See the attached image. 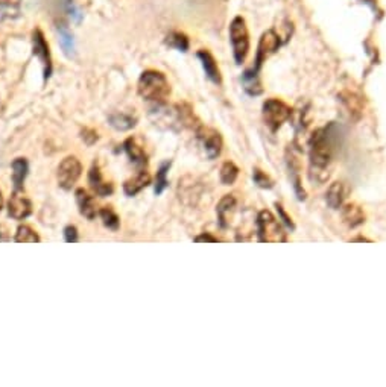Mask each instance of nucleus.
Here are the masks:
<instances>
[{
	"instance_id": "obj_1",
	"label": "nucleus",
	"mask_w": 386,
	"mask_h": 387,
	"mask_svg": "<svg viewBox=\"0 0 386 387\" xmlns=\"http://www.w3.org/2000/svg\"><path fill=\"white\" fill-rule=\"evenodd\" d=\"M335 155V140L331 134V128H321L315 131L311 138V158L312 170H316V173L322 172L329 167V164L333 160Z\"/></svg>"
},
{
	"instance_id": "obj_2",
	"label": "nucleus",
	"mask_w": 386,
	"mask_h": 387,
	"mask_svg": "<svg viewBox=\"0 0 386 387\" xmlns=\"http://www.w3.org/2000/svg\"><path fill=\"white\" fill-rule=\"evenodd\" d=\"M138 95L149 102L163 104L171 95V85L166 76L157 70H146L142 73L137 85Z\"/></svg>"
},
{
	"instance_id": "obj_3",
	"label": "nucleus",
	"mask_w": 386,
	"mask_h": 387,
	"mask_svg": "<svg viewBox=\"0 0 386 387\" xmlns=\"http://www.w3.org/2000/svg\"><path fill=\"white\" fill-rule=\"evenodd\" d=\"M280 220V219H279ZM277 220L271 211H260L257 216V234L259 242L266 243H280L286 242V232H284L282 223Z\"/></svg>"
},
{
	"instance_id": "obj_4",
	"label": "nucleus",
	"mask_w": 386,
	"mask_h": 387,
	"mask_svg": "<svg viewBox=\"0 0 386 387\" xmlns=\"http://www.w3.org/2000/svg\"><path fill=\"white\" fill-rule=\"evenodd\" d=\"M230 41L237 64H243L250 53V34L246 21L242 17L233 19L230 25Z\"/></svg>"
},
{
	"instance_id": "obj_5",
	"label": "nucleus",
	"mask_w": 386,
	"mask_h": 387,
	"mask_svg": "<svg viewBox=\"0 0 386 387\" xmlns=\"http://www.w3.org/2000/svg\"><path fill=\"white\" fill-rule=\"evenodd\" d=\"M292 115L291 106L286 105L280 99H268L264 104V120L265 125L275 133L279 131L284 123H286Z\"/></svg>"
},
{
	"instance_id": "obj_6",
	"label": "nucleus",
	"mask_w": 386,
	"mask_h": 387,
	"mask_svg": "<svg viewBox=\"0 0 386 387\" xmlns=\"http://www.w3.org/2000/svg\"><path fill=\"white\" fill-rule=\"evenodd\" d=\"M195 131H196L198 140L201 142V144H203L207 157L210 160L219 157L222 152L223 142H222V137L218 131L213 128H208V126H203V125H199Z\"/></svg>"
},
{
	"instance_id": "obj_7",
	"label": "nucleus",
	"mask_w": 386,
	"mask_h": 387,
	"mask_svg": "<svg viewBox=\"0 0 386 387\" xmlns=\"http://www.w3.org/2000/svg\"><path fill=\"white\" fill-rule=\"evenodd\" d=\"M82 166L76 157H67L58 167V182L64 190H71L76 181L80 180Z\"/></svg>"
},
{
	"instance_id": "obj_8",
	"label": "nucleus",
	"mask_w": 386,
	"mask_h": 387,
	"mask_svg": "<svg viewBox=\"0 0 386 387\" xmlns=\"http://www.w3.org/2000/svg\"><path fill=\"white\" fill-rule=\"evenodd\" d=\"M280 48V37L275 34V30H266V32L261 35L260 41H259V48H257V58H256V70L257 72L259 68L261 67V64L265 63V61L274 55V53L279 50Z\"/></svg>"
},
{
	"instance_id": "obj_9",
	"label": "nucleus",
	"mask_w": 386,
	"mask_h": 387,
	"mask_svg": "<svg viewBox=\"0 0 386 387\" xmlns=\"http://www.w3.org/2000/svg\"><path fill=\"white\" fill-rule=\"evenodd\" d=\"M33 49L34 55L42 61L43 68H44V79H49L52 73V61H50V52H49V44L46 43L44 35L40 29L34 30L33 35Z\"/></svg>"
},
{
	"instance_id": "obj_10",
	"label": "nucleus",
	"mask_w": 386,
	"mask_h": 387,
	"mask_svg": "<svg viewBox=\"0 0 386 387\" xmlns=\"http://www.w3.org/2000/svg\"><path fill=\"white\" fill-rule=\"evenodd\" d=\"M8 213H10L12 219H26L33 213V204H30V200L26 196L21 195L20 190H15L10 202H8Z\"/></svg>"
},
{
	"instance_id": "obj_11",
	"label": "nucleus",
	"mask_w": 386,
	"mask_h": 387,
	"mask_svg": "<svg viewBox=\"0 0 386 387\" xmlns=\"http://www.w3.org/2000/svg\"><path fill=\"white\" fill-rule=\"evenodd\" d=\"M236 207H237V200L233 195H227L221 199L218 208H216V213H218V220L222 228L230 227L231 219H233L236 211Z\"/></svg>"
},
{
	"instance_id": "obj_12",
	"label": "nucleus",
	"mask_w": 386,
	"mask_h": 387,
	"mask_svg": "<svg viewBox=\"0 0 386 387\" xmlns=\"http://www.w3.org/2000/svg\"><path fill=\"white\" fill-rule=\"evenodd\" d=\"M347 195H349V190L344 182H333L326 193V202L331 210H339L345 204Z\"/></svg>"
},
{
	"instance_id": "obj_13",
	"label": "nucleus",
	"mask_w": 386,
	"mask_h": 387,
	"mask_svg": "<svg viewBox=\"0 0 386 387\" xmlns=\"http://www.w3.org/2000/svg\"><path fill=\"white\" fill-rule=\"evenodd\" d=\"M342 210V220L345 225L350 228L360 227L365 222V213L358 204H344L341 207Z\"/></svg>"
},
{
	"instance_id": "obj_14",
	"label": "nucleus",
	"mask_w": 386,
	"mask_h": 387,
	"mask_svg": "<svg viewBox=\"0 0 386 387\" xmlns=\"http://www.w3.org/2000/svg\"><path fill=\"white\" fill-rule=\"evenodd\" d=\"M198 58L201 59V63H203V67L205 70V75L208 76V79H210L214 84H221L222 76H221L219 67H218V64H216V61H214L212 53L207 52V50H199Z\"/></svg>"
},
{
	"instance_id": "obj_15",
	"label": "nucleus",
	"mask_w": 386,
	"mask_h": 387,
	"mask_svg": "<svg viewBox=\"0 0 386 387\" xmlns=\"http://www.w3.org/2000/svg\"><path fill=\"white\" fill-rule=\"evenodd\" d=\"M76 204H78L80 211L84 218H87L89 220H93L96 218L95 199L91 198L84 189L76 190Z\"/></svg>"
},
{
	"instance_id": "obj_16",
	"label": "nucleus",
	"mask_w": 386,
	"mask_h": 387,
	"mask_svg": "<svg viewBox=\"0 0 386 387\" xmlns=\"http://www.w3.org/2000/svg\"><path fill=\"white\" fill-rule=\"evenodd\" d=\"M89 182L91 185V189H93L99 196H108L113 193V185L104 180L102 175H100V170L96 164L90 170Z\"/></svg>"
},
{
	"instance_id": "obj_17",
	"label": "nucleus",
	"mask_w": 386,
	"mask_h": 387,
	"mask_svg": "<svg viewBox=\"0 0 386 387\" xmlns=\"http://www.w3.org/2000/svg\"><path fill=\"white\" fill-rule=\"evenodd\" d=\"M149 182L151 175L148 172H140L123 184V191H125L128 196H136L137 193H140L145 187H148Z\"/></svg>"
},
{
	"instance_id": "obj_18",
	"label": "nucleus",
	"mask_w": 386,
	"mask_h": 387,
	"mask_svg": "<svg viewBox=\"0 0 386 387\" xmlns=\"http://www.w3.org/2000/svg\"><path fill=\"white\" fill-rule=\"evenodd\" d=\"M123 148H125L127 153H128V157L131 158V161L136 162V164L138 166H143L146 164V153H145V149H143V146L138 143L137 138H128V140L125 142V144H123Z\"/></svg>"
},
{
	"instance_id": "obj_19",
	"label": "nucleus",
	"mask_w": 386,
	"mask_h": 387,
	"mask_svg": "<svg viewBox=\"0 0 386 387\" xmlns=\"http://www.w3.org/2000/svg\"><path fill=\"white\" fill-rule=\"evenodd\" d=\"M28 161L25 158H17L12 162V182L15 190L23 189V182H25V178L28 175Z\"/></svg>"
},
{
	"instance_id": "obj_20",
	"label": "nucleus",
	"mask_w": 386,
	"mask_h": 387,
	"mask_svg": "<svg viewBox=\"0 0 386 387\" xmlns=\"http://www.w3.org/2000/svg\"><path fill=\"white\" fill-rule=\"evenodd\" d=\"M110 125L116 129H119V131H128L131 128H134L136 126V117H133V115H129V114H125V113H116V114H111L110 115Z\"/></svg>"
},
{
	"instance_id": "obj_21",
	"label": "nucleus",
	"mask_w": 386,
	"mask_h": 387,
	"mask_svg": "<svg viewBox=\"0 0 386 387\" xmlns=\"http://www.w3.org/2000/svg\"><path fill=\"white\" fill-rule=\"evenodd\" d=\"M58 34H59V43L63 46L67 57H72L75 53V40L71 30H68L64 25H58Z\"/></svg>"
},
{
	"instance_id": "obj_22",
	"label": "nucleus",
	"mask_w": 386,
	"mask_h": 387,
	"mask_svg": "<svg viewBox=\"0 0 386 387\" xmlns=\"http://www.w3.org/2000/svg\"><path fill=\"white\" fill-rule=\"evenodd\" d=\"M14 240L17 243H38L40 242V237H38L37 232L30 227L21 225V227H19L17 232H15Z\"/></svg>"
},
{
	"instance_id": "obj_23",
	"label": "nucleus",
	"mask_w": 386,
	"mask_h": 387,
	"mask_svg": "<svg viewBox=\"0 0 386 387\" xmlns=\"http://www.w3.org/2000/svg\"><path fill=\"white\" fill-rule=\"evenodd\" d=\"M237 176H239V169H237L235 162H231V161L223 162L222 167H221V181H222V184H226V185L235 184V181L237 180Z\"/></svg>"
},
{
	"instance_id": "obj_24",
	"label": "nucleus",
	"mask_w": 386,
	"mask_h": 387,
	"mask_svg": "<svg viewBox=\"0 0 386 387\" xmlns=\"http://www.w3.org/2000/svg\"><path fill=\"white\" fill-rule=\"evenodd\" d=\"M100 219H102L104 222V225L108 228V229H119V225H120V219H119V216L116 214L110 207H105L100 210Z\"/></svg>"
},
{
	"instance_id": "obj_25",
	"label": "nucleus",
	"mask_w": 386,
	"mask_h": 387,
	"mask_svg": "<svg viewBox=\"0 0 386 387\" xmlns=\"http://www.w3.org/2000/svg\"><path fill=\"white\" fill-rule=\"evenodd\" d=\"M166 43L171 46V48L181 52H186L189 49V38L181 32H172L171 35H167Z\"/></svg>"
},
{
	"instance_id": "obj_26",
	"label": "nucleus",
	"mask_w": 386,
	"mask_h": 387,
	"mask_svg": "<svg viewBox=\"0 0 386 387\" xmlns=\"http://www.w3.org/2000/svg\"><path fill=\"white\" fill-rule=\"evenodd\" d=\"M169 167H171V162H163V164H161V167H160V170L157 172V178H156V193H157V195H161L163 190L167 187L166 175L169 172Z\"/></svg>"
},
{
	"instance_id": "obj_27",
	"label": "nucleus",
	"mask_w": 386,
	"mask_h": 387,
	"mask_svg": "<svg viewBox=\"0 0 386 387\" xmlns=\"http://www.w3.org/2000/svg\"><path fill=\"white\" fill-rule=\"evenodd\" d=\"M252 180L261 189H273V185H274V181L271 180V178H269L265 172H261L260 169H254Z\"/></svg>"
},
{
	"instance_id": "obj_28",
	"label": "nucleus",
	"mask_w": 386,
	"mask_h": 387,
	"mask_svg": "<svg viewBox=\"0 0 386 387\" xmlns=\"http://www.w3.org/2000/svg\"><path fill=\"white\" fill-rule=\"evenodd\" d=\"M21 0H0V10L3 12H12L15 11L17 12V8L20 5Z\"/></svg>"
},
{
	"instance_id": "obj_29",
	"label": "nucleus",
	"mask_w": 386,
	"mask_h": 387,
	"mask_svg": "<svg viewBox=\"0 0 386 387\" xmlns=\"http://www.w3.org/2000/svg\"><path fill=\"white\" fill-rule=\"evenodd\" d=\"M64 238H66L67 243L78 242V231H76L75 227H67L64 229Z\"/></svg>"
},
{
	"instance_id": "obj_30",
	"label": "nucleus",
	"mask_w": 386,
	"mask_h": 387,
	"mask_svg": "<svg viewBox=\"0 0 386 387\" xmlns=\"http://www.w3.org/2000/svg\"><path fill=\"white\" fill-rule=\"evenodd\" d=\"M82 138L86 140L89 144H93L96 140H98V134L95 133V131H91V129H84L82 131Z\"/></svg>"
},
{
	"instance_id": "obj_31",
	"label": "nucleus",
	"mask_w": 386,
	"mask_h": 387,
	"mask_svg": "<svg viewBox=\"0 0 386 387\" xmlns=\"http://www.w3.org/2000/svg\"><path fill=\"white\" fill-rule=\"evenodd\" d=\"M195 242H210V243H216V242H218V238L210 236V234H207V232H205V234H201V236L195 237Z\"/></svg>"
},
{
	"instance_id": "obj_32",
	"label": "nucleus",
	"mask_w": 386,
	"mask_h": 387,
	"mask_svg": "<svg viewBox=\"0 0 386 387\" xmlns=\"http://www.w3.org/2000/svg\"><path fill=\"white\" fill-rule=\"evenodd\" d=\"M277 208H279V214H280V218L284 220V223H286L288 227H291V228H293V223H292V219L289 218V216L283 211V208L277 204Z\"/></svg>"
},
{
	"instance_id": "obj_33",
	"label": "nucleus",
	"mask_w": 386,
	"mask_h": 387,
	"mask_svg": "<svg viewBox=\"0 0 386 387\" xmlns=\"http://www.w3.org/2000/svg\"><path fill=\"white\" fill-rule=\"evenodd\" d=\"M8 240H10V237H8V231L2 223H0V242H8Z\"/></svg>"
},
{
	"instance_id": "obj_34",
	"label": "nucleus",
	"mask_w": 386,
	"mask_h": 387,
	"mask_svg": "<svg viewBox=\"0 0 386 387\" xmlns=\"http://www.w3.org/2000/svg\"><path fill=\"white\" fill-rule=\"evenodd\" d=\"M2 205H3V198H2V191H0V210H2Z\"/></svg>"
}]
</instances>
